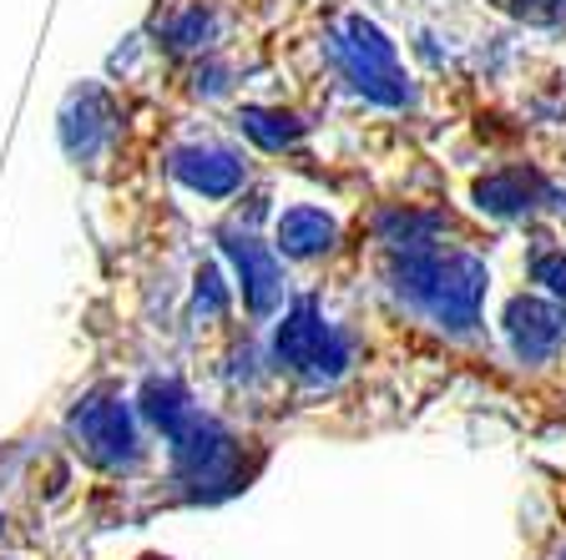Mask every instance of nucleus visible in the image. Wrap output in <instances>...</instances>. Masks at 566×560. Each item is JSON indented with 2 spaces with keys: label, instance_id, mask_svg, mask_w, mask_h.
<instances>
[{
  "label": "nucleus",
  "instance_id": "nucleus-1",
  "mask_svg": "<svg viewBox=\"0 0 566 560\" xmlns=\"http://www.w3.org/2000/svg\"><path fill=\"white\" fill-rule=\"evenodd\" d=\"M334 56H339L344 76H349L369 102L379 106H405L410 102V86H405V71L395 61V46L385 41L379 25H369L365 15H354L334 31Z\"/></svg>",
  "mask_w": 566,
  "mask_h": 560
},
{
  "label": "nucleus",
  "instance_id": "nucleus-2",
  "mask_svg": "<svg viewBox=\"0 0 566 560\" xmlns=\"http://www.w3.org/2000/svg\"><path fill=\"white\" fill-rule=\"evenodd\" d=\"M157 31H163L167 51H177V56H198V51H208L212 41H218V15L202 11V6H188V11L167 15Z\"/></svg>",
  "mask_w": 566,
  "mask_h": 560
},
{
  "label": "nucleus",
  "instance_id": "nucleus-3",
  "mask_svg": "<svg viewBox=\"0 0 566 560\" xmlns=\"http://www.w3.org/2000/svg\"><path fill=\"white\" fill-rule=\"evenodd\" d=\"M177 172L188 177L192 187H202V192H228V187H238V162L228 152H182L177 157Z\"/></svg>",
  "mask_w": 566,
  "mask_h": 560
},
{
  "label": "nucleus",
  "instance_id": "nucleus-4",
  "mask_svg": "<svg viewBox=\"0 0 566 560\" xmlns=\"http://www.w3.org/2000/svg\"><path fill=\"white\" fill-rule=\"evenodd\" d=\"M238 121H243V131L259 141V147H273V152H279V147H289V141L298 137V121L283 117V112H259V106H253V112H243Z\"/></svg>",
  "mask_w": 566,
  "mask_h": 560
},
{
  "label": "nucleus",
  "instance_id": "nucleus-5",
  "mask_svg": "<svg viewBox=\"0 0 566 560\" xmlns=\"http://www.w3.org/2000/svg\"><path fill=\"white\" fill-rule=\"evenodd\" d=\"M283 237H289L294 253H314V247L329 237V222L318 218V212H289V218H283Z\"/></svg>",
  "mask_w": 566,
  "mask_h": 560
}]
</instances>
